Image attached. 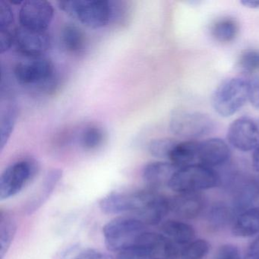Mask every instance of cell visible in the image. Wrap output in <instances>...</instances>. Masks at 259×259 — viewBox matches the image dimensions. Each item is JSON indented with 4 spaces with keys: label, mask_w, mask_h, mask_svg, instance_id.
<instances>
[{
    "label": "cell",
    "mask_w": 259,
    "mask_h": 259,
    "mask_svg": "<svg viewBox=\"0 0 259 259\" xmlns=\"http://www.w3.org/2000/svg\"><path fill=\"white\" fill-rule=\"evenodd\" d=\"M213 259H242L240 251L236 245L225 244L221 245Z\"/></svg>",
    "instance_id": "cell-32"
},
{
    "label": "cell",
    "mask_w": 259,
    "mask_h": 259,
    "mask_svg": "<svg viewBox=\"0 0 259 259\" xmlns=\"http://www.w3.org/2000/svg\"><path fill=\"white\" fill-rule=\"evenodd\" d=\"M210 250V244L205 239L192 241L189 245L182 247L177 259H203Z\"/></svg>",
    "instance_id": "cell-28"
},
{
    "label": "cell",
    "mask_w": 259,
    "mask_h": 259,
    "mask_svg": "<svg viewBox=\"0 0 259 259\" xmlns=\"http://www.w3.org/2000/svg\"><path fill=\"white\" fill-rule=\"evenodd\" d=\"M105 140V133L98 125H88L79 136L81 146L87 151H93L101 147Z\"/></svg>",
    "instance_id": "cell-25"
},
{
    "label": "cell",
    "mask_w": 259,
    "mask_h": 259,
    "mask_svg": "<svg viewBox=\"0 0 259 259\" xmlns=\"http://www.w3.org/2000/svg\"><path fill=\"white\" fill-rule=\"evenodd\" d=\"M251 163H252V166L254 170L259 172V147L253 152Z\"/></svg>",
    "instance_id": "cell-38"
},
{
    "label": "cell",
    "mask_w": 259,
    "mask_h": 259,
    "mask_svg": "<svg viewBox=\"0 0 259 259\" xmlns=\"http://www.w3.org/2000/svg\"><path fill=\"white\" fill-rule=\"evenodd\" d=\"M51 40L47 31L20 28L14 31V46L25 57H42L51 48Z\"/></svg>",
    "instance_id": "cell-11"
},
{
    "label": "cell",
    "mask_w": 259,
    "mask_h": 259,
    "mask_svg": "<svg viewBox=\"0 0 259 259\" xmlns=\"http://www.w3.org/2000/svg\"><path fill=\"white\" fill-rule=\"evenodd\" d=\"M65 13L90 28H104L113 16L111 3L102 0H66L59 2Z\"/></svg>",
    "instance_id": "cell-2"
},
{
    "label": "cell",
    "mask_w": 259,
    "mask_h": 259,
    "mask_svg": "<svg viewBox=\"0 0 259 259\" xmlns=\"http://www.w3.org/2000/svg\"><path fill=\"white\" fill-rule=\"evenodd\" d=\"M239 25L232 17H223L213 22L210 28L212 37L221 44L230 43L237 37Z\"/></svg>",
    "instance_id": "cell-23"
},
{
    "label": "cell",
    "mask_w": 259,
    "mask_h": 259,
    "mask_svg": "<svg viewBox=\"0 0 259 259\" xmlns=\"http://www.w3.org/2000/svg\"><path fill=\"white\" fill-rule=\"evenodd\" d=\"M244 259H259V235L250 244Z\"/></svg>",
    "instance_id": "cell-36"
},
{
    "label": "cell",
    "mask_w": 259,
    "mask_h": 259,
    "mask_svg": "<svg viewBox=\"0 0 259 259\" xmlns=\"http://www.w3.org/2000/svg\"><path fill=\"white\" fill-rule=\"evenodd\" d=\"M198 142L187 140L177 142L169 157V162L177 169L186 167L191 165L198 164Z\"/></svg>",
    "instance_id": "cell-19"
},
{
    "label": "cell",
    "mask_w": 259,
    "mask_h": 259,
    "mask_svg": "<svg viewBox=\"0 0 259 259\" xmlns=\"http://www.w3.org/2000/svg\"><path fill=\"white\" fill-rule=\"evenodd\" d=\"M237 69L245 74H254L259 72V50H244L238 57Z\"/></svg>",
    "instance_id": "cell-27"
},
{
    "label": "cell",
    "mask_w": 259,
    "mask_h": 259,
    "mask_svg": "<svg viewBox=\"0 0 259 259\" xmlns=\"http://www.w3.org/2000/svg\"><path fill=\"white\" fill-rule=\"evenodd\" d=\"M227 140L239 151H254L259 147V127L250 118H238L229 126Z\"/></svg>",
    "instance_id": "cell-10"
},
{
    "label": "cell",
    "mask_w": 259,
    "mask_h": 259,
    "mask_svg": "<svg viewBox=\"0 0 259 259\" xmlns=\"http://www.w3.org/2000/svg\"><path fill=\"white\" fill-rule=\"evenodd\" d=\"M0 45L2 54L10 50L14 45V31L7 30L0 31Z\"/></svg>",
    "instance_id": "cell-33"
},
{
    "label": "cell",
    "mask_w": 259,
    "mask_h": 259,
    "mask_svg": "<svg viewBox=\"0 0 259 259\" xmlns=\"http://www.w3.org/2000/svg\"><path fill=\"white\" fill-rule=\"evenodd\" d=\"M61 41L65 49L70 54H80L85 49V35L75 25H67L63 28Z\"/></svg>",
    "instance_id": "cell-24"
},
{
    "label": "cell",
    "mask_w": 259,
    "mask_h": 259,
    "mask_svg": "<svg viewBox=\"0 0 259 259\" xmlns=\"http://www.w3.org/2000/svg\"><path fill=\"white\" fill-rule=\"evenodd\" d=\"M204 196L201 192L179 193L169 198L170 211L182 219L198 218L204 208Z\"/></svg>",
    "instance_id": "cell-14"
},
{
    "label": "cell",
    "mask_w": 259,
    "mask_h": 259,
    "mask_svg": "<svg viewBox=\"0 0 259 259\" xmlns=\"http://www.w3.org/2000/svg\"><path fill=\"white\" fill-rule=\"evenodd\" d=\"M221 178L213 168L195 164L179 169L174 174L169 188L179 193L201 192L216 187Z\"/></svg>",
    "instance_id": "cell-4"
},
{
    "label": "cell",
    "mask_w": 259,
    "mask_h": 259,
    "mask_svg": "<svg viewBox=\"0 0 259 259\" xmlns=\"http://www.w3.org/2000/svg\"><path fill=\"white\" fill-rule=\"evenodd\" d=\"M177 169L170 162L156 161L148 163L144 167L142 177L151 190L168 186Z\"/></svg>",
    "instance_id": "cell-15"
},
{
    "label": "cell",
    "mask_w": 259,
    "mask_h": 259,
    "mask_svg": "<svg viewBox=\"0 0 259 259\" xmlns=\"http://www.w3.org/2000/svg\"><path fill=\"white\" fill-rule=\"evenodd\" d=\"M14 21V16L11 7L2 1L0 4V31L11 30Z\"/></svg>",
    "instance_id": "cell-30"
},
{
    "label": "cell",
    "mask_w": 259,
    "mask_h": 259,
    "mask_svg": "<svg viewBox=\"0 0 259 259\" xmlns=\"http://www.w3.org/2000/svg\"><path fill=\"white\" fill-rule=\"evenodd\" d=\"M237 213L232 206L220 203L210 207L207 215L208 227L213 231H219L233 226Z\"/></svg>",
    "instance_id": "cell-20"
},
{
    "label": "cell",
    "mask_w": 259,
    "mask_h": 259,
    "mask_svg": "<svg viewBox=\"0 0 259 259\" xmlns=\"http://www.w3.org/2000/svg\"><path fill=\"white\" fill-rule=\"evenodd\" d=\"M136 243L144 248L150 259L178 258L180 247L163 233L145 231Z\"/></svg>",
    "instance_id": "cell-12"
},
{
    "label": "cell",
    "mask_w": 259,
    "mask_h": 259,
    "mask_svg": "<svg viewBox=\"0 0 259 259\" xmlns=\"http://www.w3.org/2000/svg\"><path fill=\"white\" fill-rule=\"evenodd\" d=\"M146 225L136 218H117L109 221L103 227L104 243L107 249L119 251L135 245Z\"/></svg>",
    "instance_id": "cell-5"
},
{
    "label": "cell",
    "mask_w": 259,
    "mask_h": 259,
    "mask_svg": "<svg viewBox=\"0 0 259 259\" xmlns=\"http://www.w3.org/2000/svg\"><path fill=\"white\" fill-rule=\"evenodd\" d=\"M241 4L246 8L259 10V0H243L241 1Z\"/></svg>",
    "instance_id": "cell-37"
},
{
    "label": "cell",
    "mask_w": 259,
    "mask_h": 259,
    "mask_svg": "<svg viewBox=\"0 0 259 259\" xmlns=\"http://www.w3.org/2000/svg\"><path fill=\"white\" fill-rule=\"evenodd\" d=\"M232 233L241 238L259 235V207H252L236 216L232 226Z\"/></svg>",
    "instance_id": "cell-18"
},
{
    "label": "cell",
    "mask_w": 259,
    "mask_h": 259,
    "mask_svg": "<svg viewBox=\"0 0 259 259\" xmlns=\"http://www.w3.org/2000/svg\"><path fill=\"white\" fill-rule=\"evenodd\" d=\"M14 74L20 84L48 89L54 84L55 70L52 62L48 58L26 57L16 64Z\"/></svg>",
    "instance_id": "cell-7"
},
{
    "label": "cell",
    "mask_w": 259,
    "mask_h": 259,
    "mask_svg": "<svg viewBox=\"0 0 259 259\" xmlns=\"http://www.w3.org/2000/svg\"><path fill=\"white\" fill-rule=\"evenodd\" d=\"M17 109L15 106L10 105L3 112L1 117V137H0V148L1 151L4 150L8 142L9 139L11 137L12 133L16 125L17 120Z\"/></svg>",
    "instance_id": "cell-26"
},
{
    "label": "cell",
    "mask_w": 259,
    "mask_h": 259,
    "mask_svg": "<svg viewBox=\"0 0 259 259\" xmlns=\"http://www.w3.org/2000/svg\"><path fill=\"white\" fill-rule=\"evenodd\" d=\"M160 193L156 191L115 192L100 201V208L107 214L132 213L134 218L147 223L152 219L160 207Z\"/></svg>",
    "instance_id": "cell-1"
},
{
    "label": "cell",
    "mask_w": 259,
    "mask_h": 259,
    "mask_svg": "<svg viewBox=\"0 0 259 259\" xmlns=\"http://www.w3.org/2000/svg\"><path fill=\"white\" fill-rule=\"evenodd\" d=\"M248 101L251 105L259 109V81L250 82V92Z\"/></svg>",
    "instance_id": "cell-35"
},
{
    "label": "cell",
    "mask_w": 259,
    "mask_h": 259,
    "mask_svg": "<svg viewBox=\"0 0 259 259\" xmlns=\"http://www.w3.org/2000/svg\"><path fill=\"white\" fill-rule=\"evenodd\" d=\"M37 165L34 160H23L10 165L0 177V200L16 196L34 178Z\"/></svg>",
    "instance_id": "cell-8"
},
{
    "label": "cell",
    "mask_w": 259,
    "mask_h": 259,
    "mask_svg": "<svg viewBox=\"0 0 259 259\" xmlns=\"http://www.w3.org/2000/svg\"><path fill=\"white\" fill-rule=\"evenodd\" d=\"M230 147L222 139L212 138L198 142L197 163L207 167L223 166L230 160Z\"/></svg>",
    "instance_id": "cell-13"
},
{
    "label": "cell",
    "mask_w": 259,
    "mask_h": 259,
    "mask_svg": "<svg viewBox=\"0 0 259 259\" xmlns=\"http://www.w3.org/2000/svg\"><path fill=\"white\" fill-rule=\"evenodd\" d=\"M169 127L176 136L195 141L209 134L213 130L214 124L211 118L205 113L177 110L171 116Z\"/></svg>",
    "instance_id": "cell-6"
},
{
    "label": "cell",
    "mask_w": 259,
    "mask_h": 259,
    "mask_svg": "<svg viewBox=\"0 0 259 259\" xmlns=\"http://www.w3.org/2000/svg\"><path fill=\"white\" fill-rule=\"evenodd\" d=\"M62 176H63V171L60 169H53L48 172L41 187L39 189L32 201L28 204L27 211L29 214L37 210V209L40 208L48 201L51 194L54 192L56 186L61 180Z\"/></svg>",
    "instance_id": "cell-21"
},
{
    "label": "cell",
    "mask_w": 259,
    "mask_h": 259,
    "mask_svg": "<svg viewBox=\"0 0 259 259\" xmlns=\"http://www.w3.org/2000/svg\"><path fill=\"white\" fill-rule=\"evenodd\" d=\"M17 231V224L14 216L9 210L0 213V257L4 259L10 250Z\"/></svg>",
    "instance_id": "cell-22"
},
{
    "label": "cell",
    "mask_w": 259,
    "mask_h": 259,
    "mask_svg": "<svg viewBox=\"0 0 259 259\" xmlns=\"http://www.w3.org/2000/svg\"><path fill=\"white\" fill-rule=\"evenodd\" d=\"M70 259H112L110 256L102 251L95 249H88L81 251Z\"/></svg>",
    "instance_id": "cell-34"
},
{
    "label": "cell",
    "mask_w": 259,
    "mask_h": 259,
    "mask_svg": "<svg viewBox=\"0 0 259 259\" xmlns=\"http://www.w3.org/2000/svg\"><path fill=\"white\" fill-rule=\"evenodd\" d=\"M117 259H150L146 251L139 244H135L118 252Z\"/></svg>",
    "instance_id": "cell-31"
},
{
    "label": "cell",
    "mask_w": 259,
    "mask_h": 259,
    "mask_svg": "<svg viewBox=\"0 0 259 259\" xmlns=\"http://www.w3.org/2000/svg\"><path fill=\"white\" fill-rule=\"evenodd\" d=\"M250 82L233 78L221 83L212 95L211 103L215 111L228 117L239 111L248 101Z\"/></svg>",
    "instance_id": "cell-3"
},
{
    "label": "cell",
    "mask_w": 259,
    "mask_h": 259,
    "mask_svg": "<svg viewBox=\"0 0 259 259\" xmlns=\"http://www.w3.org/2000/svg\"><path fill=\"white\" fill-rule=\"evenodd\" d=\"M52 4L46 0H28L19 12L21 27L33 31H46L54 19Z\"/></svg>",
    "instance_id": "cell-9"
},
{
    "label": "cell",
    "mask_w": 259,
    "mask_h": 259,
    "mask_svg": "<svg viewBox=\"0 0 259 259\" xmlns=\"http://www.w3.org/2000/svg\"><path fill=\"white\" fill-rule=\"evenodd\" d=\"M177 142V141L168 138L154 139L148 145V151L151 155L157 158L169 159V155Z\"/></svg>",
    "instance_id": "cell-29"
},
{
    "label": "cell",
    "mask_w": 259,
    "mask_h": 259,
    "mask_svg": "<svg viewBox=\"0 0 259 259\" xmlns=\"http://www.w3.org/2000/svg\"><path fill=\"white\" fill-rule=\"evenodd\" d=\"M162 233L177 246H186L195 239V229L192 226L177 220H168L162 224Z\"/></svg>",
    "instance_id": "cell-17"
},
{
    "label": "cell",
    "mask_w": 259,
    "mask_h": 259,
    "mask_svg": "<svg viewBox=\"0 0 259 259\" xmlns=\"http://www.w3.org/2000/svg\"><path fill=\"white\" fill-rule=\"evenodd\" d=\"M259 198V181L255 179H242L236 183L233 192L232 207L237 214L254 207L253 204Z\"/></svg>",
    "instance_id": "cell-16"
}]
</instances>
